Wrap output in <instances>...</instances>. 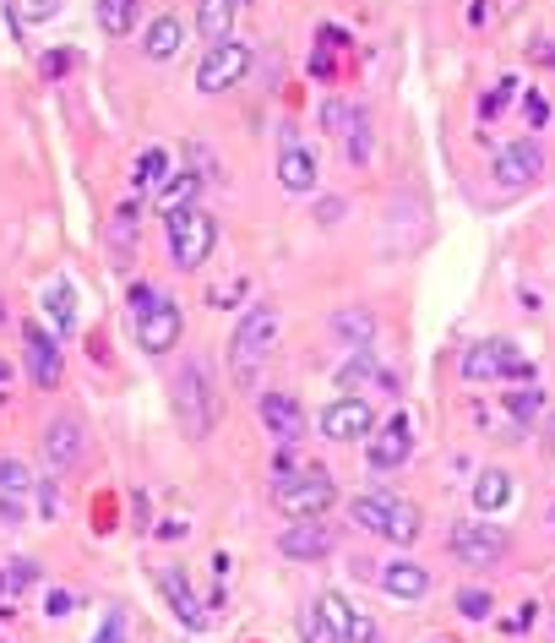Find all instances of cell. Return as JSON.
I'll list each match as a JSON object with an SVG mask.
<instances>
[{"label": "cell", "mask_w": 555, "mask_h": 643, "mask_svg": "<svg viewBox=\"0 0 555 643\" xmlns=\"http://www.w3.org/2000/svg\"><path fill=\"white\" fill-rule=\"evenodd\" d=\"M278 305L273 300H256L240 322H235V339H229V371H235V388H251L256 371L267 366V355L278 350Z\"/></svg>", "instance_id": "1"}, {"label": "cell", "mask_w": 555, "mask_h": 643, "mask_svg": "<svg viewBox=\"0 0 555 643\" xmlns=\"http://www.w3.org/2000/svg\"><path fill=\"white\" fill-rule=\"evenodd\" d=\"M349 518H354L360 529L392 540V545H414V540H419V524H425L419 507H414L408 496H398V491H365V496H354V502H349Z\"/></svg>", "instance_id": "2"}, {"label": "cell", "mask_w": 555, "mask_h": 643, "mask_svg": "<svg viewBox=\"0 0 555 643\" xmlns=\"http://www.w3.org/2000/svg\"><path fill=\"white\" fill-rule=\"evenodd\" d=\"M164 229H169V256H175L180 273L202 267V262L213 256V245H218V224H213V213H202L197 202L164 213Z\"/></svg>", "instance_id": "3"}, {"label": "cell", "mask_w": 555, "mask_h": 643, "mask_svg": "<svg viewBox=\"0 0 555 643\" xmlns=\"http://www.w3.org/2000/svg\"><path fill=\"white\" fill-rule=\"evenodd\" d=\"M169 404H175L186 437H207V426H213V388H207V366L202 361H191V366H180L169 377Z\"/></svg>", "instance_id": "4"}, {"label": "cell", "mask_w": 555, "mask_h": 643, "mask_svg": "<svg viewBox=\"0 0 555 643\" xmlns=\"http://www.w3.org/2000/svg\"><path fill=\"white\" fill-rule=\"evenodd\" d=\"M273 496L289 518H321L338 502V486H332L327 469H294V475L273 480Z\"/></svg>", "instance_id": "5"}, {"label": "cell", "mask_w": 555, "mask_h": 643, "mask_svg": "<svg viewBox=\"0 0 555 643\" xmlns=\"http://www.w3.org/2000/svg\"><path fill=\"white\" fill-rule=\"evenodd\" d=\"M463 377H468V382H495V377H506V382H533V366H528V355H522L512 339H484V344H474V350L463 355Z\"/></svg>", "instance_id": "6"}, {"label": "cell", "mask_w": 555, "mask_h": 643, "mask_svg": "<svg viewBox=\"0 0 555 643\" xmlns=\"http://www.w3.org/2000/svg\"><path fill=\"white\" fill-rule=\"evenodd\" d=\"M245 77H251V45L218 39V45H207V55H202V66H197V93H229V88H240Z\"/></svg>", "instance_id": "7"}, {"label": "cell", "mask_w": 555, "mask_h": 643, "mask_svg": "<svg viewBox=\"0 0 555 643\" xmlns=\"http://www.w3.org/2000/svg\"><path fill=\"white\" fill-rule=\"evenodd\" d=\"M452 556L463 562V567H495L501 556H506V534L495 529V524H479V518H463V524H452Z\"/></svg>", "instance_id": "8"}, {"label": "cell", "mask_w": 555, "mask_h": 643, "mask_svg": "<svg viewBox=\"0 0 555 643\" xmlns=\"http://www.w3.org/2000/svg\"><path fill=\"white\" fill-rule=\"evenodd\" d=\"M321 126L338 137V148H343V159H349V164H365V159H370V121H365V110H360V104L332 99V104L321 110Z\"/></svg>", "instance_id": "9"}, {"label": "cell", "mask_w": 555, "mask_h": 643, "mask_svg": "<svg viewBox=\"0 0 555 643\" xmlns=\"http://www.w3.org/2000/svg\"><path fill=\"white\" fill-rule=\"evenodd\" d=\"M370 431H376V404L360 399V393H349V399L321 409V437L327 442H365Z\"/></svg>", "instance_id": "10"}, {"label": "cell", "mask_w": 555, "mask_h": 643, "mask_svg": "<svg viewBox=\"0 0 555 643\" xmlns=\"http://www.w3.org/2000/svg\"><path fill=\"white\" fill-rule=\"evenodd\" d=\"M83 458H88V431H83V420H77V415H55V420L45 426V464H50L55 475H72Z\"/></svg>", "instance_id": "11"}, {"label": "cell", "mask_w": 555, "mask_h": 643, "mask_svg": "<svg viewBox=\"0 0 555 643\" xmlns=\"http://www.w3.org/2000/svg\"><path fill=\"white\" fill-rule=\"evenodd\" d=\"M539 175H544V153H539L528 137L495 148V186H506V191H528V186H539Z\"/></svg>", "instance_id": "12"}, {"label": "cell", "mask_w": 555, "mask_h": 643, "mask_svg": "<svg viewBox=\"0 0 555 643\" xmlns=\"http://www.w3.org/2000/svg\"><path fill=\"white\" fill-rule=\"evenodd\" d=\"M180 333H186V322H180V305H175V300H164V305H153L148 316H137V344H142V355H169V350L180 344Z\"/></svg>", "instance_id": "13"}, {"label": "cell", "mask_w": 555, "mask_h": 643, "mask_svg": "<svg viewBox=\"0 0 555 643\" xmlns=\"http://www.w3.org/2000/svg\"><path fill=\"white\" fill-rule=\"evenodd\" d=\"M408 453H414V426H408V415H392L381 431H370V447H365L370 469H403Z\"/></svg>", "instance_id": "14"}, {"label": "cell", "mask_w": 555, "mask_h": 643, "mask_svg": "<svg viewBox=\"0 0 555 643\" xmlns=\"http://www.w3.org/2000/svg\"><path fill=\"white\" fill-rule=\"evenodd\" d=\"M23 350H28L34 388H61V344L39 328V322H23Z\"/></svg>", "instance_id": "15"}, {"label": "cell", "mask_w": 555, "mask_h": 643, "mask_svg": "<svg viewBox=\"0 0 555 643\" xmlns=\"http://www.w3.org/2000/svg\"><path fill=\"white\" fill-rule=\"evenodd\" d=\"M278 551L289 562H321L332 551V534H327L321 518H294L289 529H278Z\"/></svg>", "instance_id": "16"}, {"label": "cell", "mask_w": 555, "mask_h": 643, "mask_svg": "<svg viewBox=\"0 0 555 643\" xmlns=\"http://www.w3.org/2000/svg\"><path fill=\"white\" fill-rule=\"evenodd\" d=\"M316 616H321V621H327L343 643H376V621H370V616H360V610H354L343 594H332V589L316 600Z\"/></svg>", "instance_id": "17"}, {"label": "cell", "mask_w": 555, "mask_h": 643, "mask_svg": "<svg viewBox=\"0 0 555 643\" xmlns=\"http://www.w3.org/2000/svg\"><path fill=\"white\" fill-rule=\"evenodd\" d=\"M262 426H267V437L273 442H294L300 431H305V409L289 399V393H262Z\"/></svg>", "instance_id": "18"}, {"label": "cell", "mask_w": 555, "mask_h": 643, "mask_svg": "<svg viewBox=\"0 0 555 643\" xmlns=\"http://www.w3.org/2000/svg\"><path fill=\"white\" fill-rule=\"evenodd\" d=\"M278 186H283V191H294V197L316 191V159H311V148L289 142V148L278 153Z\"/></svg>", "instance_id": "19"}, {"label": "cell", "mask_w": 555, "mask_h": 643, "mask_svg": "<svg viewBox=\"0 0 555 643\" xmlns=\"http://www.w3.org/2000/svg\"><path fill=\"white\" fill-rule=\"evenodd\" d=\"M159 589H164V600L175 605V616L191 627V632H202L207 627V610L197 605V594H191V583H186V572H175V567H164L159 572Z\"/></svg>", "instance_id": "20"}, {"label": "cell", "mask_w": 555, "mask_h": 643, "mask_svg": "<svg viewBox=\"0 0 555 643\" xmlns=\"http://www.w3.org/2000/svg\"><path fill=\"white\" fill-rule=\"evenodd\" d=\"M381 589H387L392 600H425V594H430V572L414 567V562H387V567H381Z\"/></svg>", "instance_id": "21"}, {"label": "cell", "mask_w": 555, "mask_h": 643, "mask_svg": "<svg viewBox=\"0 0 555 643\" xmlns=\"http://www.w3.org/2000/svg\"><path fill=\"white\" fill-rule=\"evenodd\" d=\"M240 7H245V0H202V7H197V34H202L207 45L229 39V28H235Z\"/></svg>", "instance_id": "22"}, {"label": "cell", "mask_w": 555, "mask_h": 643, "mask_svg": "<svg viewBox=\"0 0 555 643\" xmlns=\"http://www.w3.org/2000/svg\"><path fill=\"white\" fill-rule=\"evenodd\" d=\"M186 45V23L180 17H153L148 23V61H175Z\"/></svg>", "instance_id": "23"}, {"label": "cell", "mask_w": 555, "mask_h": 643, "mask_svg": "<svg viewBox=\"0 0 555 643\" xmlns=\"http://www.w3.org/2000/svg\"><path fill=\"white\" fill-rule=\"evenodd\" d=\"M28 491H34L28 464H23V458H12V453H0V513H17V507H12V496L23 502Z\"/></svg>", "instance_id": "24"}, {"label": "cell", "mask_w": 555, "mask_h": 643, "mask_svg": "<svg viewBox=\"0 0 555 643\" xmlns=\"http://www.w3.org/2000/svg\"><path fill=\"white\" fill-rule=\"evenodd\" d=\"M45 311H50V322L66 333V328H77V289H72V278H55V283H45Z\"/></svg>", "instance_id": "25"}, {"label": "cell", "mask_w": 555, "mask_h": 643, "mask_svg": "<svg viewBox=\"0 0 555 643\" xmlns=\"http://www.w3.org/2000/svg\"><path fill=\"white\" fill-rule=\"evenodd\" d=\"M512 502V475L506 469H484L479 480H474V507L479 513H495V507H506Z\"/></svg>", "instance_id": "26"}, {"label": "cell", "mask_w": 555, "mask_h": 643, "mask_svg": "<svg viewBox=\"0 0 555 643\" xmlns=\"http://www.w3.org/2000/svg\"><path fill=\"white\" fill-rule=\"evenodd\" d=\"M137 17H142L137 0H99V28H104L110 39H126V34L137 28Z\"/></svg>", "instance_id": "27"}, {"label": "cell", "mask_w": 555, "mask_h": 643, "mask_svg": "<svg viewBox=\"0 0 555 643\" xmlns=\"http://www.w3.org/2000/svg\"><path fill=\"white\" fill-rule=\"evenodd\" d=\"M164 169H169V153H164V148H148V153H137L131 186H137V191H153V186L164 180Z\"/></svg>", "instance_id": "28"}, {"label": "cell", "mask_w": 555, "mask_h": 643, "mask_svg": "<svg viewBox=\"0 0 555 643\" xmlns=\"http://www.w3.org/2000/svg\"><path fill=\"white\" fill-rule=\"evenodd\" d=\"M61 7H66V0H12V23L39 28V23H55V17H61Z\"/></svg>", "instance_id": "29"}, {"label": "cell", "mask_w": 555, "mask_h": 643, "mask_svg": "<svg viewBox=\"0 0 555 643\" xmlns=\"http://www.w3.org/2000/svg\"><path fill=\"white\" fill-rule=\"evenodd\" d=\"M197 191H202V180H197V175H175V180L159 191V207H164V213H175V207H191V202H197Z\"/></svg>", "instance_id": "30"}, {"label": "cell", "mask_w": 555, "mask_h": 643, "mask_svg": "<svg viewBox=\"0 0 555 643\" xmlns=\"http://www.w3.org/2000/svg\"><path fill=\"white\" fill-rule=\"evenodd\" d=\"M332 333H338V339H349V344H370L376 322H370V311H343V316L332 322Z\"/></svg>", "instance_id": "31"}, {"label": "cell", "mask_w": 555, "mask_h": 643, "mask_svg": "<svg viewBox=\"0 0 555 643\" xmlns=\"http://www.w3.org/2000/svg\"><path fill=\"white\" fill-rule=\"evenodd\" d=\"M245 294H251V278H224V283H213V289H207V300H213V305H224V311H229V305H240Z\"/></svg>", "instance_id": "32"}, {"label": "cell", "mask_w": 555, "mask_h": 643, "mask_svg": "<svg viewBox=\"0 0 555 643\" xmlns=\"http://www.w3.org/2000/svg\"><path fill=\"white\" fill-rule=\"evenodd\" d=\"M506 409H512V420H533V415L544 409V393H539V388H517V393L506 399Z\"/></svg>", "instance_id": "33"}, {"label": "cell", "mask_w": 555, "mask_h": 643, "mask_svg": "<svg viewBox=\"0 0 555 643\" xmlns=\"http://www.w3.org/2000/svg\"><path fill=\"white\" fill-rule=\"evenodd\" d=\"M370 377H376V361H370V355H354V361L338 371V382H343V388H360V382H370Z\"/></svg>", "instance_id": "34"}, {"label": "cell", "mask_w": 555, "mask_h": 643, "mask_svg": "<svg viewBox=\"0 0 555 643\" xmlns=\"http://www.w3.org/2000/svg\"><path fill=\"white\" fill-rule=\"evenodd\" d=\"M153 305H164V294L153 283H131V316H148Z\"/></svg>", "instance_id": "35"}, {"label": "cell", "mask_w": 555, "mask_h": 643, "mask_svg": "<svg viewBox=\"0 0 555 643\" xmlns=\"http://www.w3.org/2000/svg\"><path fill=\"white\" fill-rule=\"evenodd\" d=\"M457 605H463V616H474V621H484V616H490V594H484V589H463V594H457Z\"/></svg>", "instance_id": "36"}, {"label": "cell", "mask_w": 555, "mask_h": 643, "mask_svg": "<svg viewBox=\"0 0 555 643\" xmlns=\"http://www.w3.org/2000/svg\"><path fill=\"white\" fill-rule=\"evenodd\" d=\"M93 643H126V610H121V605H115V610H110V621L93 632Z\"/></svg>", "instance_id": "37"}, {"label": "cell", "mask_w": 555, "mask_h": 643, "mask_svg": "<svg viewBox=\"0 0 555 643\" xmlns=\"http://www.w3.org/2000/svg\"><path fill=\"white\" fill-rule=\"evenodd\" d=\"M305 643H343V638H338V632L316 616V605H311V616H305Z\"/></svg>", "instance_id": "38"}, {"label": "cell", "mask_w": 555, "mask_h": 643, "mask_svg": "<svg viewBox=\"0 0 555 643\" xmlns=\"http://www.w3.org/2000/svg\"><path fill=\"white\" fill-rule=\"evenodd\" d=\"M506 93H512V77H501V83H495V93H490V99L479 104V115H501V104H506Z\"/></svg>", "instance_id": "39"}, {"label": "cell", "mask_w": 555, "mask_h": 643, "mask_svg": "<svg viewBox=\"0 0 555 643\" xmlns=\"http://www.w3.org/2000/svg\"><path fill=\"white\" fill-rule=\"evenodd\" d=\"M522 104H528V121H533V126H544V121H550V99H544V93H528Z\"/></svg>", "instance_id": "40"}, {"label": "cell", "mask_w": 555, "mask_h": 643, "mask_svg": "<svg viewBox=\"0 0 555 643\" xmlns=\"http://www.w3.org/2000/svg\"><path fill=\"white\" fill-rule=\"evenodd\" d=\"M72 605H77V600H72L66 589H50V600H45V610H50V616H66Z\"/></svg>", "instance_id": "41"}, {"label": "cell", "mask_w": 555, "mask_h": 643, "mask_svg": "<svg viewBox=\"0 0 555 643\" xmlns=\"http://www.w3.org/2000/svg\"><path fill=\"white\" fill-rule=\"evenodd\" d=\"M45 61H50V66H45V72H50V77H55V72H72V61H77V55H72V50H50V55H45Z\"/></svg>", "instance_id": "42"}, {"label": "cell", "mask_w": 555, "mask_h": 643, "mask_svg": "<svg viewBox=\"0 0 555 643\" xmlns=\"http://www.w3.org/2000/svg\"><path fill=\"white\" fill-rule=\"evenodd\" d=\"M7 578H12V594H23V589H28V578H34V562H17Z\"/></svg>", "instance_id": "43"}, {"label": "cell", "mask_w": 555, "mask_h": 643, "mask_svg": "<svg viewBox=\"0 0 555 643\" xmlns=\"http://www.w3.org/2000/svg\"><path fill=\"white\" fill-rule=\"evenodd\" d=\"M528 621H533V600H528V605H522V610L506 621V632H528Z\"/></svg>", "instance_id": "44"}, {"label": "cell", "mask_w": 555, "mask_h": 643, "mask_svg": "<svg viewBox=\"0 0 555 643\" xmlns=\"http://www.w3.org/2000/svg\"><path fill=\"white\" fill-rule=\"evenodd\" d=\"M0 589H12V583H7V572H0Z\"/></svg>", "instance_id": "45"}, {"label": "cell", "mask_w": 555, "mask_h": 643, "mask_svg": "<svg viewBox=\"0 0 555 643\" xmlns=\"http://www.w3.org/2000/svg\"><path fill=\"white\" fill-rule=\"evenodd\" d=\"M0 382H7V366H0Z\"/></svg>", "instance_id": "46"}, {"label": "cell", "mask_w": 555, "mask_h": 643, "mask_svg": "<svg viewBox=\"0 0 555 643\" xmlns=\"http://www.w3.org/2000/svg\"><path fill=\"white\" fill-rule=\"evenodd\" d=\"M550 524H555V507H550Z\"/></svg>", "instance_id": "47"}, {"label": "cell", "mask_w": 555, "mask_h": 643, "mask_svg": "<svg viewBox=\"0 0 555 643\" xmlns=\"http://www.w3.org/2000/svg\"><path fill=\"white\" fill-rule=\"evenodd\" d=\"M0 643H7V638H0Z\"/></svg>", "instance_id": "48"}]
</instances>
